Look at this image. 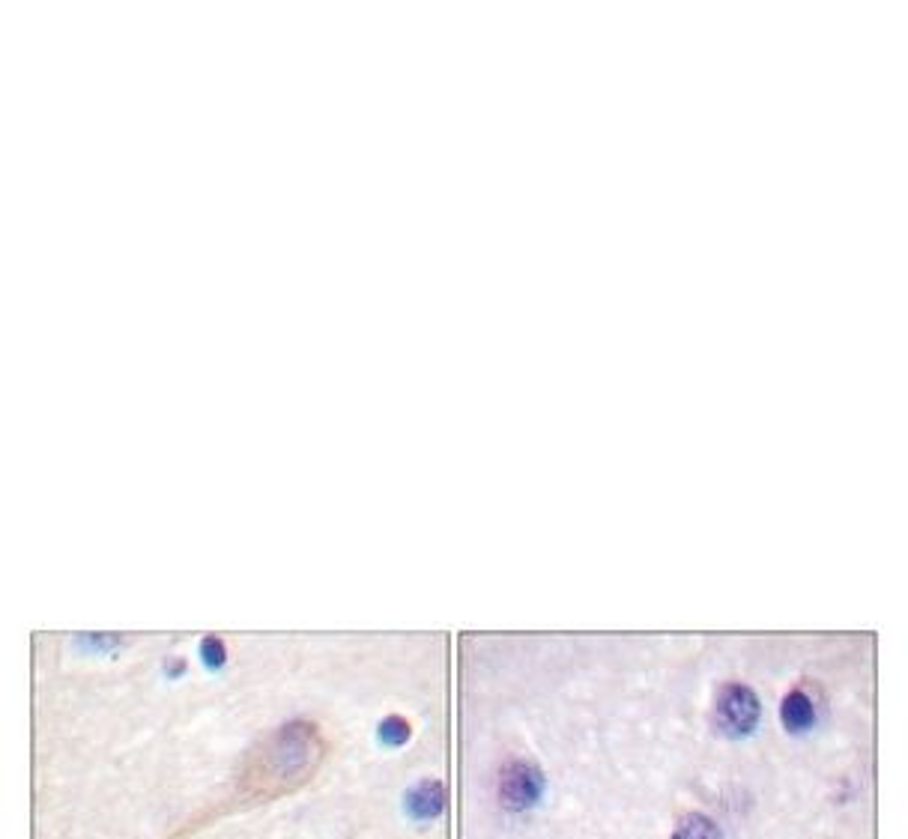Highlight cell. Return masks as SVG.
<instances>
[{
  "label": "cell",
  "mask_w": 908,
  "mask_h": 839,
  "mask_svg": "<svg viewBox=\"0 0 908 839\" xmlns=\"http://www.w3.org/2000/svg\"><path fill=\"white\" fill-rule=\"evenodd\" d=\"M762 717L759 696L747 684H723L714 699V726L726 738H747Z\"/></svg>",
  "instance_id": "obj_1"
},
{
  "label": "cell",
  "mask_w": 908,
  "mask_h": 839,
  "mask_svg": "<svg viewBox=\"0 0 908 839\" xmlns=\"http://www.w3.org/2000/svg\"><path fill=\"white\" fill-rule=\"evenodd\" d=\"M541 795V771L532 762L514 759L502 768L499 774V798L511 810L532 807Z\"/></svg>",
  "instance_id": "obj_2"
},
{
  "label": "cell",
  "mask_w": 908,
  "mask_h": 839,
  "mask_svg": "<svg viewBox=\"0 0 908 839\" xmlns=\"http://www.w3.org/2000/svg\"><path fill=\"white\" fill-rule=\"evenodd\" d=\"M780 720L792 735H804L816 726V705L804 690H792L786 693L783 705H780Z\"/></svg>",
  "instance_id": "obj_3"
},
{
  "label": "cell",
  "mask_w": 908,
  "mask_h": 839,
  "mask_svg": "<svg viewBox=\"0 0 908 839\" xmlns=\"http://www.w3.org/2000/svg\"><path fill=\"white\" fill-rule=\"evenodd\" d=\"M443 786L440 783H422L419 789L410 792V810L419 816V819H434L440 810H443Z\"/></svg>",
  "instance_id": "obj_4"
},
{
  "label": "cell",
  "mask_w": 908,
  "mask_h": 839,
  "mask_svg": "<svg viewBox=\"0 0 908 839\" xmlns=\"http://www.w3.org/2000/svg\"><path fill=\"white\" fill-rule=\"evenodd\" d=\"M670 839H723V834H720V828L708 816L690 813V816L681 819V825Z\"/></svg>",
  "instance_id": "obj_5"
},
{
  "label": "cell",
  "mask_w": 908,
  "mask_h": 839,
  "mask_svg": "<svg viewBox=\"0 0 908 839\" xmlns=\"http://www.w3.org/2000/svg\"><path fill=\"white\" fill-rule=\"evenodd\" d=\"M380 738L389 744V747H401L407 738H410V726L404 717H386L383 726H380Z\"/></svg>",
  "instance_id": "obj_6"
},
{
  "label": "cell",
  "mask_w": 908,
  "mask_h": 839,
  "mask_svg": "<svg viewBox=\"0 0 908 839\" xmlns=\"http://www.w3.org/2000/svg\"><path fill=\"white\" fill-rule=\"evenodd\" d=\"M204 657H207V666L210 669H219L225 663V645L219 639H207L204 642Z\"/></svg>",
  "instance_id": "obj_7"
}]
</instances>
